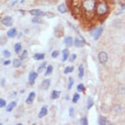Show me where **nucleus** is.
Masks as SVG:
<instances>
[{
  "label": "nucleus",
  "mask_w": 125,
  "mask_h": 125,
  "mask_svg": "<svg viewBox=\"0 0 125 125\" xmlns=\"http://www.w3.org/2000/svg\"><path fill=\"white\" fill-rule=\"evenodd\" d=\"M85 43H86V42H85L83 40H80L78 38H75V39L74 41V45L76 47L78 48H81V47H83L85 45Z\"/></svg>",
  "instance_id": "4468645a"
},
{
  "label": "nucleus",
  "mask_w": 125,
  "mask_h": 125,
  "mask_svg": "<svg viewBox=\"0 0 125 125\" xmlns=\"http://www.w3.org/2000/svg\"><path fill=\"white\" fill-rule=\"evenodd\" d=\"M82 7L86 12L91 13L94 11L96 5V0H84L82 1Z\"/></svg>",
  "instance_id": "f257e3e1"
},
{
  "label": "nucleus",
  "mask_w": 125,
  "mask_h": 125,
  "mask_svg": "<svg viewBox=\"0 0 125 125\" xmlns=\"http://www.w3.org/2000/svg\"><path fill=\"white\" fill-rule=\"evenodd\" d=\"M60 54V52L58 51H54L53 52L51 53V56H52V58H56V57H58V56Z\"/></svg>",
  "instance_id": "c9c22d12"
},
{
  "label": "nucleus",
  "mask_w": 125,
  "mask_h": 125,
  "mask_svg": "<svg viewBox=\"0 0 125 125\" xmlns=\"http://www.w3.org/2000/svg\"><path fill=\"white\" fill-rule=\"evenodd\" d=\"M5 79H1V84L2 86H5Z\"/></svg>",
  "instance_id": "c03bdc74"
},
{
  "label": "nucleus",
  "mask_w": 125,
  "mask_h": 125,
  "mask_svg": "<svg viewBox=\"0 0 125 125\" xmlns=\"http://www.w3.org/2000/svg\"><path fill=\"white\" fill-rule=\"evenodd\" d=\"M98 60H99V61H100L101 64H106L107 60H108V56H107V54L106 53V52L101 51L98 54Z\"/></svg>",
  "instance_id": "423d86ee"
},
{
  "label": "nucleus",
  "mask_w": 125,
  "mask_h": 125,
  "mask_svg": "<svg viewBox=\"0 0 125 125\" xmlns=\"http://www.w3.org/2000/svg\"><path fill=\"white\" fill-rule=\"evenodd\" d=\"M55 35L57 38H60L64 36V27L62 25L59 24L57 26H56V27L55 28Z\"/></svg>",
  "instance_id": "39448f33"
},
{
  "label": "nucleus",
  "mask_w": 125,
  "mask_h": 125,
  "mask_svg": "<svg viewBox=\"0 0 125 125\" xmlns=\"http://www.w3.org/2000/svg\"><path fill=\"white\" fill-rule=\"evenodd\" d=\"M103 27H98L94 28L93 30L91 31L90 32V34L93 37L94 39V40H98L100 36L102 34V32H103Z\"/></svg>",
  "instance_id": "7ed1b4c3"
},
{
  "label": "nucleus",
  "mask_w": 125,
  "mask_h": 125,
  "mask_svg": "<svg viewBox=\"0 0 125 125\" xmlns=\"http://www.w3.org/2000/svg\"><path fill=\"white\" fill-rule=\"evenodd\" d=\"M38 77V73L35 71H31L29 73L28 75V81L31 85H33L35 83V81L37 79V77Z\"/></svg>",
  "instance_id": "0eeeda50"
},
{
  "label": "nucleus",
  "mask_w": 125,
  "mask_h": 125,
  "mask_svg": "<svg viewBox=\"0 0 125 125\" xmlns=\"http://www.w3.org/2000/svg\"><path fill=\"white\" fill-rule=\"evenodd\" d=\"M16 35H17V31L15 28H11L7 32V35L9 37V38H14Z\"/></svg>",
  "instance_id": "f8f14e48"
},
{
  "label": "nucleus",
  "mask_w": 125,
  "mask_h": 125,
  "mask_svg": "<svg viewBox=\"0 0 125 125\" xmlns=\"http://www.w3.org/2000/svg\"><path fill=\"white\" fill-rule=\"evenodd\" d=\"M52 71H53V66H52V65H49L47 66V69H46V71L45 73V76H48L50 74H51V73L52 72Z\"/></svg>",
  "instance_id": "a878e982"
},
{
  "label": "nucleus",
  "mask_w": 125,
  "mask_h": 125,
  "mask_svg": "<svg viewBox=\"0 0 125 125\" xmlns=\"http://www.w3.org/2000/svg\"><path fill=\"white\" fill-rule=\"evenodd\" d=\"M35 98V93L34 92H30L28 95V97L26 99V104H28V105H30V104H32L34 102Z\"/></svg>",
  "instance_id": "9b49d317"
},
{
  "label": "nucleus",
  "mask_w": 125,
  "mask_h": 125,
  "mask_svg": "<svg viewBox=\"0 0 125 125\" xmlns=\"http://www.w3.org/2000/svg\"><path fill=\"white\" fill-rule=\"evenodd\" d=\"M14 20L11 16H6L1 20V24H3L6 27H11L13 25Z\"/></svg>",
  "instance_id": "20e7f679"
},
{
  "label": "nucleus",
  "mask_w": 125,
  "mask_h": 125,
  "mask_svg": "<svg viewBox=\"0 0 125 125\" xmlns=\"http://www.w3.org/2000/svg\"><path fill=\"white\" fill-rule=\"evenodd\" d=\"M74 71V66H67L64 69V73L65 74H67V73H72Z\"/></svg>",
  "instance_id": "c85d7f7f"
},
{
  "label": "nucleus",
  "mask_w": 125,
  "mask_h": 125,
  "mask_svg": "<svg viewBox=\"0 0 125 125\" xmlns=\"http://www.w3.org/2000/svg\"><path fill=\"white\" fill-rule=\"evenodd\" d=\"M3 55H4V56L6 57V58H9V57L11 56V52H9L8 50H4L3 51Z\"/></svg>",
  "instance_id": "f704fd0d"
},
{
  "label": "nucleus",
  "mask_w": 125,
  "mask_h": 125,
  "mask_svg": "<svg viewBox=\"0 0 125 125\" xmlns=\"http://www.w3.org/2000/svg\"><path fill=\"white\" fill-rule=\"evenodd\" d=\"M16 102H14V101H12V102H11L7 105L6 111L7 112H11L12 111V109L16 107Z\"/></svg>",
  "instance_id": "dca6fc26"
},
{
  "label": "nucleus",
  "mask_w": 125,
  "mask_h": 125,
  "mask_svg": "<svg viewBox=\"0 0 125 125\" xmlns=\"http://www.w3.org/2000/svg\"><path fill=\"white\" fill-rule=\"evenodd\" d=\"M24 92H25L24 90H22V91L20 92H21V93H24Z\"/></svg>",
  "instance_id": "09e8293b"
},
{
  "label": "nucleus",
  "mask_w": 125,
  "mask_h": 125,
  "mask_svg": "<svg viewBox=\"0 0 125 125\" xmlns=\"http://www.w3.org/2000/svg\"><path fill=\"white\" fill-rule=\"evenodd\" d=\"M12 65L16 68H18L22 66V60L20 59L19 60V59L15 58L12 60Z\"/></svg>",
  "instance_id": "a211bd4d"
},
{
  "label": "nucleus",
  "mask_w": 125,
  "mask_h": 125,
  "mask_svg": "<svg viewBox=\"0 0 125 125\" xmlns=\"http://www.w3.org/2000/svg\"><path fill=\"white\" fill-rule=\"evenodd\" d=\"M24 1V0H22V1H21V3H23Z\"/></svg>",
  "instance_id": "3c124183"
},
{
  "label": "nucleus",
  "mask_w": 125,
  "mask_h": 125,
  "mask_svg": "<svg viewBox=\"0 0 125 125\" xmlns=\"http://www.w3.org/2000/svg\"><path fill=\"white\" fill-rule=\"evenodd\" d=\"M47 64V62H43L42 64H41V65L37 68V72L38 73H41L44 70V69H45Z\"/></svg>",
  "instance_id": "bb28decb"
},
{
  "label": "nucleus",
  "mask_w": 125,
  "mask_h": 125,
  "mask_svg": "<svg viewBox=\"0 0 125 125\" xmlns=\"http://www.w3.org/2000/svg\"><path fill=\"white\" fill-rule=\"evenodd\" d=\"M14 50L16 54H19L22 50V45L20 43H16L14 46Z\"/></svg>",
  "instance_id": "393cba45"
},
{
  "label": "nucleus",
  "mask_w": 125,
  "mask_h": 125,
  "mask_svg": "<svg viewBox=\"0 0 125 125\" xmlns=\"http://www.w3.org/2000/svg\"><path fill=\"white\" fill-rule=\"evenodd\" d=\"M84 85H82V83H80L79 85H78L77 86V90L79 92H81L84 90Z\"/></svg>",
  "instance_id": "72a5a7b5"
},
{
  "label": "nucleus",
  "mask_w": 125,
  "mask_h": 125,
  "mask_svg": "<svg viewBox=\"0 0 125 125\" xmlns=\"http://www.w3.org/2000/svg\"><path fill=\"white\" fill-rule=\"evenodd\" d=\"M75 81L73 79V78L72 77H69V81H68V84H67V89L68 90H71L72 86L74 85Z\"/></svg>",
  "instance_id": "cd10ccee"
},
{
  "label": "nucleus",
  "mask_w": 125,
  "mask_h": 125,
  "mask_svg": "<svg viewBox=\"0 0 125 125\" xmlns=\"http://www.w3.org/2000/svg\"><path fill=\"white\" fill-rule=\"evenodd\" d=\"M77 58V55L75 54H72L71 55L70 57L69 58V62H73L75 60V59Z\"/></svg>",
  "instance_id": "e433bc0d"
},
{
  "label": "nucleus",
  "mask_w": 125,
  "mask_h": 125,
  "mask_svg": "<svg viewBox=\"0 0 125 125\" xmlns=\"http://www.w3.org/2000/svg\"><path fill=\"white\" fill-rule=\"evenodd\" d=\"M64 44L67 47H70L73 45V38L70 36H67L64 39Z\"/></svg>",
  "instance_id": "ddd939ff"
},
{
  "label": "nucleus",
  "mask_w": 125,
  "mask_h": 125,
  "mask_svg": "<svg viewBox=\"0 0 125 125\" xmlns=\"http://www.w3.org/2000/svg\"><path fill=\"white\" fill-rule=\"evenodd\" d=\"M98 122L100 125H105L107 123V119L105 117L102 116V115H100L99 117H98Z\"/></svg>",
  "instance_id": "5701e85b"
},
{
  "label": "nucleus",
  "mask_w": 125,
  "mask_h": 125,
  "mask_svg": "<svg viewBox=\"0 0 125 125\" xmlns=\"http://www.w3.org/2000/svg\"><path fill=\"white\" fill-rule=\"evenodd\" d=\"M94 100H93V99L92 98L91 96H89L88 98H87V109H90L92 107H93V105H94Z\"/></svg>",
  "instance_id": "aec40b11"
},
{
  "label": "nucleus",
  "mask_w": 125,
  "mask_h": 125,
  "mask_svg": "<svg viewBox=\"0 0 125 125\" xmlns=\"http://www.w3.org/2000/svg\"><path fill=\"white\" fill-rule=\"evenodd\" d=\"M80 98V94H77V93H75L74 94L73 96V98H72V102H73L74 104H76L77 103L78 100H79Z\"/></svg>",
  "instance_id": "c756f323"
},
{
  "label": "nucleus",
  "mask_w": 125,
  "mask_h": 125,
  "mask_svg": "<svg viewBox=\"0 0 125 125\" xmlns=\"http://www.w3.org/2000/svg\"><path fill=\"white\" fill-rule=\"evenodd\" d=\"M22 32H20V34H18V38H20V37H21L22 36Z\"/></svg>",
  "instance_id": "49530a36"
},
{
  "label": "nucleus",
  "mask_w": 125,
  "mask_h": 125,
  "mask_svg": "<svg viewBox=\"0 0 125 125\" xmlns=\"http://www.w3.org/2000/svg\"><path fill=\"white\" fill-rule=\"evenodd\" d=\"M31 22L34 24H43L44 20L41 16H35L31 20Z\"/></svg>",
  "instance_id": "412c9836"
},
{
  "label": "nucleus",
  "mask_w": 125,
  "mask_h": 125,
  "mask_svg": "<svg viewBox=\"0 0 125 125\" xmlns=\"http://www.w3.org/2000/svg\"><path fill=\"white\" fill-rule=\"evenodd\" d=\"M11 64V61L10 60H6V61L3 62V65L4 66H7V65H9Z\"/></svg>",
  "instance_id": "79ce46f5"
},
{
  "label": "nucleus",
  "mask_w": 125,
  "mask_h": 125,
  "mask_svg": "<svg viewBox=\"0 0 125 125\" xmlns=\"http://www.w3.org/2000/svg\"><path fill=\"white\" fill-rule=\"evenodd\" d=\"M6 101L5 100H3V98H0V107H5V106H6Z\"/></svg>",
  "instance_id": "58836bf2"
},
{
  "label": "nucleus",
  "mask_w": 125,
  "mask_h": 125,
  "mask_svg": "<svg viewBox=\"0 0 125 125\" xmlns=\"http://www.w3.org/2000/svg\"><path fill=\"white\" fill-rule=\"evenodd\" d=\"M16 94H17L16 92H12V94H11L12 96H10V98H15V97H16Z\"/></svg>",
  "instance_id": "37998d69"
},
{
  "label": "nucleus",
  "mask_w": 125,
  "mask_h": 125,
  "mask_svg": "<svg viewBox=\"0 0 125 125\" xmlns=\"http://www.w3.org/2000/svg\"><path fill=\"white\" fill-rule=\"evenodd\" d=\"M79 70V78L80 79H82L83 77H84V74H85V70H84V67L82 64H80L78 67Z\"/></svg>",
  "instance_id": "2eb2a0df"
},
{
  "label": "nucleus",
  "mask_w": 125,
  "mask_h": 125,
  "mask_svg": "<svg viewBox=\"0 0 125 125\" xmlns=\"http://www.w3.org/2000/svg\"><path fill=\"white\" fill-rule=\"evenodd\" d=\"M17 3H18V0H15V1H12V3H11V4L10 5V6H9V7H11L14 6L15 5H16V4Z\"/></svg>",
  "instance_id": "a19ab883"
},
{
  "label": "nucleus",
  "mask_w": 125,
  "mask_h": 125,
  "mask_svg": "<svg viewBox=\"0 0 125 125\" xmlns=\"http://www.w3.org/2000/svg\"><path fill=\"white\" fill-rule=\"evenodd\" d=\"M22 125V123H20H20H18V124H17V125Z\"/></svg>",
  "instance_id": "8fccbe9b"
},
{
  "label": "nucleus",
  "mask_w": 125,
  "mask_h": 125,
  "mask_svg": "<svg viewBox=\"0 0 125 125\" xmlns=\"http://www.w3.org/2000/svg\"><path fill=\"white\" fill-rule=\"evenodd\" d=\"M19 12H21V13H22V15H24L25 11H23V10H22V9H20V10H19Z\"/></svg>",
  "instance_id": "a18cd8bd"
},
{
  "label": "nucleus",
  "mask_w": 125,
  "mask_h": 125,
  "mask_svg": "<svg viewBox=\"0 0 125 125\" xmlns=\"http://www.w3.org/2000/svg\"><path fill=\"white\" fill-rule=\"evenodd\" d=\"M69 53H70L69 51L67 49H65L62 51V62H65L67 60L68 56H69Z\"/></svg>",
  "instance_id": "f3484780"
},
{
  "label": "nucleus",
  "mask_w": 125,
  "mask_h": 125,
  "mask_svg": "<svg viewBox=\"0 0 125 125\" xmlns=\"http://www.w3.org/2000/svg\"><path fill=\"white\" fill-rule=\"evenodd\" d=\"M45 54L43 53H36L34 56V59L35 60H42L45 58Z\"/></svg>",
  "instance_id": "4be33fe9"
},
{
  "label": "nucleus",
  "mask_w": 125,
  "mask_h": 125,
  "mask_svg": "<svg viewBox=\"0 0 125 125\" xmlns=\"http://www.w3.org/2000/svg\"><path fill=\"white\" fill-rule=\"evenodd\" d=\"M66 99L67 100H69V96H66Z\"/></svg>",
  "instance_id": "de8ad7c7"
},
{
  "label": "nucleus",
  "mask_w": 125,
  "mask_h": 125,
  "mask_svg": "<svg viewBox=\"0 0 125 125\" xmlns=\"http://www.w3.org/2000/svg\"><path fill=\"white\" fill-rule=\"evenodd\" d=\"M7 41V39L6 37L1 36V45H5Z\"/></svg>",
  "instance_id": "4c0bfd02"
},
{
  "label": "nucleus",
  "mask_w": 125,
  "mask_h": 125,
  "mask_svg": "<svg viewBox=\"0 0 125 125\" xmlns=\"http://www.w3.org/2000/svg\"><path fill=\"white\" fill-rule=\"evenodd\" d=\"M45 16H47L48 18H52V17H54V16H55V15L52 13V12H46V15Z\"/></svg>",
  "instance_id": "ea45409f"
},
{
  "label": "nucleus",
  "mask_w": 125,
  "mask_h": 125,
  "mask_svg": "<svg viewBox=\"0 0 125 125\" xmlns=\"http://www.w3.org/2000/svg\"><path fill=\"white\" fill-rule=\"evenodd\" d=\"M48 114V109H47V105H44L41 107L39 113L38 114V117L39 118H43V117L46 116Z\"/></svg>",
  "instance_id": "9d476101"
},
{
  "label": "nucleus",
  "mask_w": 125,
  "mask_h": 125,
  "mask_svg": "<svg viewBox=\"0 0 125 125\" xmlns=\"http://www.w3.org/2000/svg\"><path fill=\"white\" fill-rule=\"evenodd\" d=\"M27 57V50H24L23 51V52L22 53V55H20V60H24V59Z\"/></svg>",
  "instance_id": "7c9ffc66"
},
{
  "label": "nucleus",
  "mask_w": 125,
  "mask_h": 125,
  "mask_svg": "<svg viewBox=\"0 0 125 125\" xmlns=\"http://www.w3.org/2000/svg\"><path fill=\"white\" fill-rule=\"evenodd\" d=\"M81 124L82 125H89V122H88V119L86 117H84L81 119Z\"/></svg>",
  "instance_id": "2f4dec72"
},
{
  "label": "nucleus",
  "mask_w": 125,
  "mask_h": 125,
  "mask_svg": "<svg viewBox=\"0 0 125 125\" xmlns=\"http://www.w3.org/2000/svg\"><path fill=\"white\" fill-rule=\"evenodd\" d=\"M61 94V92L58 91V90H53L52 92V95H51V98L52 100H56L58 99L60 97V95Z\"/></svg>",
  "instance_id": "b1692460"
},
{
  "label": "nucleus",
  "mask_w": 125,
  "mask_h": 125,
  "mask_svg": "<svg viewBox=\"0 0 125 125\" xmlns=\"http://www.w3.org/2000/svg\"><path fill=\"white\" fill-rule=\"evenodd\" d=\"M69 115L71 117H73L75 115V108L72 106L69 108Z\"/></svg>",
  "instance_id": "473e14b6"
},
{
  "label": "nucleus",
  "mask_w": 125,
  "mask_h": 125,
  "mask_svg": "<svg viewBox=\"0 0 125 125\" xmlns=\"http://www.w3.org/2000/svg\"><path fill=\"white\" fill-rule=\"evenodd\" d=\"M51 85V80L50 79H45L43 81L41 85V89L43 90H47L49 89Z\"/></svg>",
  "instance_id": "1a4fd4ad"
},
{
  "label": "nucleus",
  "mask_w": 125,
  "mask_h": 125,
  "mask_svg": "<svg viewBox=\"0 0 125 125\" xmlns=\"http://www.w3.org/2000/svg\"><path fill=\"white\" fill-rule=\"evenodd\" d=\"M29 12L31 15L35 16H45L46 15V12H44L41 10L38 9H31L29 11Z\"/></svg>",
  "instance_id": "6e6552de"
},
{
  "label": "nucleus",
  "mask_w": 125,
  "mask_h": 125,
  "mask_svg": "<svg viewBox=\"0 0 125 125\" xmlns=\"http://www.w3.org/2000/svg\"><path fill=\"white\" fill-rule=\"evenodd\" d=\"M108 11V6L105 1L99 2L96 6V13L100 16L105 15Z\"/></svg>",
  "instance_id": "f03ea898"
},
{
  "label": "nucleus",
  "mask_w": 125,
  "mask_h": 125,
  "mask_svg": "<svg viewBox=\"0 0 125 125\" xmlns=\"http://www.w3.org/2000/svg\"><path fill=\"white\" fill-rule=\"evenodd\" d=\"M58 11H59V12H60L62 14H64L67 12V8L64 3H62L60 5H58Z\"/></svg>",
  "instance_id": "6ab92c4d"
}]
</instances>
